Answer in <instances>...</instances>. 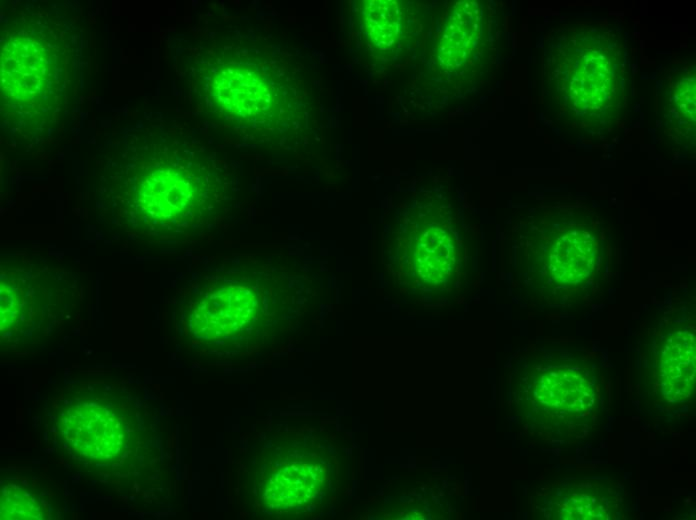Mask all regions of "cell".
<instances>
[{
  "label": "cell",
  "mask_w": 696,
  "mask_h": 520,
  "mask_svg": "<svg viewBox=\"0 0 696 520\" xmlns=\"http://www.w3.org/2000/svg\"><path fill=\"white\" fill-rule=\"evenodd\" d=\"M571 36L557 50L556 93L575 117L611 118L621 101V52L599 30Z\"/></svg>",
  "instance_id": "5b68a950"
},
{
  "label": "cell",
  "mask_w": 696,
  "mask_h": 520,
  "mask_svg": "<svg viewBox=\"0 0 696 520\" xmlns=\"http://www.w3.org/2000/svg\"><path fill=\"white\" fill-rule=\"evenodd\" d=\"M536 397L557 413H581L592 396L589 382L569 366H552L542 371Z\"/></svg>",
  "instance_id": "9c48e42d"
},
{
  "label": "cell",
  "mask_w": 696,
  "mask_h": 520,
  "mask_svg": "<svg viewBox=\"0 0 696 520\" xmlns=\"http://www.w3.org/2000/svg\"><path fill=\"white\" fill-rule=\"evenodd\" d=\"M275 60L220 45L196 61V93L205 108L231 125L259 132L297 126V77Z\"/></svg>",
  "instance_id": "3957f363"
},
{
  "label": "cell",
  "mask_w": 696,
  "mask_h": 520,
  "mask_svg": "<svg viewBox=\"0 0 696 520\" xmlns=\"http://www.w3.org/2000/svg\"><path fill=\"white\" fill-rule=\"evenodd\" d=\"M2 347L28 351L55 340L76 316L80 275L67 262L39 252L2 256Z\"/></svg>",
  "instance_id": "277c9868"
},
{
  "label": "cell",
  "mask_w": 696,
  "mask_h": 520,
  "mask_svg": "<svg viewBox=\"0 0 696 520\" xmlns=\"http://www.w3.org/2000/svg\"><path fill=\"white\" fill-rule=\"evenodd\" d=\"M695 379V344L690 332L669 335L661 360L662 391L671 402L690 397Z\"/></svg>",
  "instance_id": "ba28073f"
},
{
  "label": "cell",
  "mask_w": 696,
  "mask_h": 520,
  "mask_svg": "<svg viewBox=\"0 0 696 520\" xmlns=\"http://www.w3.org/2000/svg\"><path fill=\"white\" fill-rule=\"evenodd\" d=\"M483 17V7L477 1L454 5L437 48L438 61L445 70L461 68L476 52L483 35Z\"/></svg>",
  "instance_id": "52a82bcc"
},
{
  "label": "cell",
  "mask_w": 696,
  "mask_h": 520,
  "mask_svg": "<svg viewBox=\"0 0 696 520\" xmlns=\"http://www.w3.org/2000/svg\"><path fill=\"white\" fill-rule=\"evenodd\" d=\"M65 18L45 8L13 13L1 29V119L21 140L48 137L76 92L77 44Z\"/></svg>",
  "instance_id": "7a4b0ae2"
},
{
  "label": "cell",
  "mask_w": 696,
  "mask_h": 520,
  "mask_svg": "<svg viewBox=\"0 0 696 520\" xmlns=\"http://www.w3.org/2000/svg\"><path fill=\"white\" fill-rule=\"evenodd\" d=\"M150 129L112 143L95 169V208L112 236L151 244L192 235L220 211L210 156Z\"/></svg>",
  "instance_id": "6da1fadb"
},
{
  "label": "cell",
  "mask_w": 696,
  "mask_h": 520,
  "mask_svg": "<svg viewBox=\"0 0 696 520\" xmlns=\"http://www.w3.org/2000/svg\"><path fill=\"white\" fill-rule=\"evenodd\" d=\"M413 261L425 283L438 284L452 269L450 236L439 227H428L412 243Z\"/></svg>",
  "instance_id": "8fae6325"
},
{
  "label": "cell",
  "mask_w": 696,
  "mask_h": 520,
  "mask_svg": "<svg viewBox=\"0 0 696 520\" xmlns=\"http://www.w3.org/2000/svg\"><path fill=\"white\" fill-rule=\"evenodd\" d=\"M360 18L367 41L375 52L386 54L396 50L404 30V15L400 2L362 1Z\"/></svg>",
  "instance_id": "30bf717a"
},
{
  "label": "cell",
  "mask_w": 696,
  "mask_h": 520,
  "mask_svg": "<svg viewBox=\"0 0 696 520\" xmlns=\"http://www.w3.org/2000/svg\"><path fill=\"white\" fill-rule=\"evenodd\" d=\"M244 292L226 283L212 284L192 306V333L200 339L220 341L240 332L254 312V296L244 299Z\"/></svg>",
  "instance_id": "8992f818"
}]
</instances>
